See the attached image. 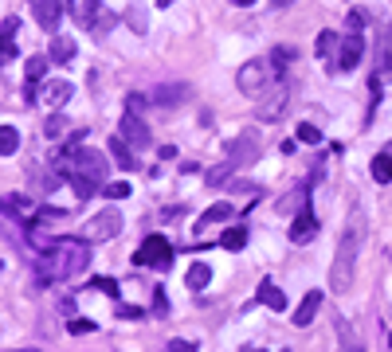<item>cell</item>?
<instances>
[{"label":"cell","instance_id":"obj_1","mask_svg":"<svg viewBox=\"0 0 392 352\" xmlns=\"http://www.w3.org/2000/svg\"><path fill=\"white\" fill-rule=\"evenodd\" d=\"M361 243H365V211H350V223L338 239V254H333V266H330V290L333 293H350L353 274H357V254Z\"/></svg>","mask_w":392,"mask_h":352},{"label":"cell","instance_id":"obj_2","mask_svg":"<svg viewBox=\"0 0 392 352\" xmlns=\"http://www.w3.org/2000/svg\"><path fill=\"white\" fill-rule=\"evenodd\" d=\"M86 262H91V247L75 243V239H59V243H47L43 274L47 278H75L79 270H86Z\"/></svg>","mask_w":392,"mask_h":352},{"label":"cell","instance_id":"obj_3","mask_svg":"<svg viewBox=\"0 0 392 352\" xmlns=\"http://www.w3.org/2000/svg\"><path fill=\"white\" fill-rule=\"evenodd\" d=\"M271 83H282L279 71L271 67V59H251V63H243V67H239V75H236L239 94H248V98H263Z\"/></svg>","mask_w":392,"mask_h":352},{"label":"cell","instance_id":"obj_4","mask_svg":"<svg viewBox=\"0 0 392 352\" xmlns=\"http://www.w3.org/2000/svg\"><path fill=\"white\" fill-rule=\"evenodd\" d=\"M134 262L137 266H154V270L173 266V243L165 239V235H149V239L134 251Z\"/></svg>","mask_w":392,"mask_h":352},{"label":"cell","instance_id":"obj_5","mask_svg":"<svg viewBox=\"0 0 392 352\" xmlns=\"http://www.w3.org/2000/svg\"><path fill=\"white\" fill-rule=\"evenodd\" d=\"M118 231H122V211L106 208V211H98V216L83 227V239H86V243H106V239H114Z\"/></svg>","mask_w":392,"mask_h":352},{"label":"cell","instance_id":"obj_6","mask_svg":"<svg viewBox=\"0 0 392 352\" xmlns=\"http://www.w3.org/2000/svg\"><path fill=\"white\" fill-rule=\"evenodd\" d=\"M71 94H75V86H71L67 78H47V83H40V90H35V102H40L43 110H59Z\"/></svg>","mask_w":392,"mask_h":352},{"label":"cell","instance_id":"obj_7","mask_svg":"<svg viewBox=\"0 0 392 352\" xmlns=\"http://www.w3.org/2000/svg\"><path fill=\"white\" fill-rule=\"evenodd\" d=\"M255 160H259V134L255 129H243L239 141L231 145V165L243 168V165H255Z\"/></svg>","mask_w":392,"mask_h":352},{"label":"cell","instance_id":"obj_8","mask_svg":"<svg viewBox=\"0 0 392 352\" xmlns=\"http://www.w3.org/2000/svg\"><path fill=\"white\" fill-rule=\"evenodd\" d=\"M75 172H86V176H94V180H103V176L110 172V160L98 149H75Z\"/></svg>","mask_w":392,"mask_h":352},{"label":"cell","instance_id":"obj_9","mask_svg":"<svg viewBox=\"0 0 392 352\" xmlns=\"http://www.w3.org/2000/svg\"><path fill=\"white\" fill-rule=\"evenodd\" d=\"M318 239V219H314V211L310 208H302L299 216H294V223H290V243H314Z\"/></svg>","mask_w":392,"mask_h":352},{"label":"cell","instance_id":"obj_10","mask_svg":"<svg viewBox=\"0 0 392 352\" xmlns=\"http://www.w3.org/2000/svg\"><path fill=\"white\" fill-rule=\"evenodd\" d=\"M32 12H35V20H40L43 32H55L59 20H63V4H59V0H32Z\"/></svg>","mask_w":392,"mask_h":352},{"label":"cell","instance_id":"obj_11","mask_svg":"<svg viewBox=\"0 0 392 352\" xmlns=\"http://www.w3.org/2000/svg\"><path fill=\"white\" fill-rule=\"evenodd\" d=\"M361 55H365V40H361V32H350V40L341 43L338 67H341V71H353V67L361 63Z\"/></svg>","mask_w":392,"mask_h":352},{"label":"cell","instance_id":"obj_12","mask_svg":"<svg viewBox=\"0 0 392 352\" xmlns=\"http://www.w3.org/2000/svg\"><path fill=\"white\" fill-rule=\"evenodd\" d=\"M122 137L129 145H149V126L137 114H122Z\"/></svg>","mask_w":392,"mask_h":352},{"label":"cell","instance_id":"obj_13","mask_svg":"<svg viewBox=\"0 0 392 352\" xmlns=\"http://www.w3.org/2000/svg\"><path fill=\"white\" fill-rule=\"evenodd\" d=\"M71 16H75L79 28H86V32H94V20L98 16V0H71Z\"/></svg>","mask_w":392,"mask_h":352},{"label":"cell","instance_id":"obj_14","mask_svg":"<svg viewBox=\"0 0 392 352\" xmlns=\"http://www.w3.org/2000/svg\"><path fill=\"white\" fill-rule=\"evenodd\" d=\"M318 310H322V290H310L306 298H302L299 313H294V325H299V329H306L310 321L318 317Z\"/></svg>","mask_w":392,"mask_h":352},{"label":"cell","instance_id":"obj_15","mask_svg":"<svg viewBox=\"0 0 392 352\" xmlns=\"http://www.w3.org/2000/svg\"><path fill=\"white\" fill-rule=\"evenodd\" d=\"M287 102H290L287 86H279V90H275L271 98L263 102V110H259V117H263V122H279V117L287 114Z\"/></svg>","mask_w":392,"mask_h":352},{"label":"cell","instance_id":"obj_16","mask_svg":"<svg viewBox=\"0 0 392 352\" xmlns=\"http://www.w3.org/2000/svg\"><path fill=\"white\" fill-rule=\"evenodd\" d=\"M188 94H192V90H188V83H165V86H157V90H154V102H157V106H177V102H185L188 98Z\"/></svg>","mask_w":392,"mask_h":352},{"label":"cell","instance_id":"obj_17","mask_svg":"<svg viewBox=\"0 0 392 352\" xmlns=\"http://www.w3.org/2000/svg\"><path fill=\"white\" fill-rule=\"evenodd\" d=\"M16 28H20L16 16H8L4 24H0V55H4V59L16 55Z\"/></svg>","mask_w":392,"mask_h":352},{"label":"cell","instance_id":"obj_18","mask_svg":"<svg viewBox=\"0 0 392 352\" xmlns=\"http://www.w3.org/2000/svg\"><path fill=\"white\" fill-rule=\"evenodd\" d=\"M259 302L267 305V310H275V313H282L287 310V293L279 290V286H271V282H263L259 286Z\"/></svg>","mask_w":392,"mask_h":352},{"label":"cell","instance_id":"obj_19","mask_svg":"<svg viewBox=\"0 0 392 352\" xmlns=\"http://www.w3.org/2000/svg\"><path fill=\"white\" fill-rule=\"evenodd\" d=\"M208 282H212V266H208V262H192L188 274H185V286L188 290H204Z\"/></svg>","mask_w":392,"mask_h":352},{"label":"cell","instance_id":"obj_20","mask_svg":"<svg viewBox=\"0 0 392 352\" xmlns=\"http://www.w3.org/2000/svg\"><path fill=\"white\" fill-rule=\"evenodd\" d=\"M126 145H129V141H126L122 134H118V137H110V157H114V165H118V168H134V165H137L134 153H129Z\"/></svg>","mask_w":392,"mask_h":352},{"label":"cell","instance_id":"obj_21","mask_svg":"<svg viewBox=\"0 0 392 352\" xmlns=\"http://www.w3.org/2000/svg\"><path fill=\"white\" fill-rule=\"evenodd\" d=\"M71 188H75L79 200H91V196L98 192V180H94V176H86V172H71Z\"/></svg>","mask_w":392,"mask_h":352},{"label":"cell","instance_id":"obj_22","mask_svg":"<svg viewBox=\"0 0 392 352\" xmlns=\"http://www.w3.org/2000/svg\"><path fill=\"white\" fill-rule=\"evenodd\" d=\"M373 180H376V184H388V180H392V149L373 157Z\"/></svg>","mask_w":392,"mask_h":352},{"label":"cell","instance_id":"obj_23","mask_svg":"<svg viewBox=\"0 0 392 352\" xmlns=\"http://www.w3.org/2000/svg\"><path fill=\"white\" fill-rule=\"evenodd\" d=\"M231 216H236V204H216V208H208L204 216H200V223H196V227L204 231L208 223H220V219H231Z\"/></svg>","mask_w":392,"mask_h":352},{"label":"cell","instance_id":"obj_24","mask_svg":"<svg viewBox=\"0 0 392 352\" xmlns=\"http://www.w3.org/2000/svg\"><path fill=\"white\" fill-rule=\"evenodd\" d=\"M28 208H32V204H28V196H0V211H4V216H28Z\"/></svg>","mask_w":392,"mask_h":352},{"label":"cell","instance_id":"obj_25","mask_svg":"<svg viewBox=\"0 0 392 352\" xmlns=\"http://www.w3.org/2000/svg\"><path fill=\"white\" fill-rule=\"evenodd\" d=\"M220 247L224 251H243V247H248V227H231V231H224Z\"/></svg>","mask_w":392,"mask_h":352},{"label":"cell","instance_id":"obj_26","mask_svg":"<svg viewBox=\"0 0 392 352\" xmlns=\"http://www.w3.org/2000/svg\"><path fill=\"white\" fill-rule=\"evenodd\" d=\"M20 149V134L16 126H0V157H12Z\"/></svg>","mask_w":392,"mask_h":352},{"label":"cell","instance_id":"obj_27","mask_svg":"<svg viewBox=\"0 0 392 352\" xmlns=\"http://www.w3.org/2000/svg\"><path fill=\"white\" fill-rule=\"evenodd\" d=\"M75 59V43L67 40V35H59V40L52 43V63H71Z\"/></svg>","mask_w":392,"mask_h":352},{"label":"cell","instance_id":"obj_28","mask_svg":"<svg viewBox=\"0 0 392 352\" xmlns=\"http://www.w3.org/2000/svg\"><path fill=\"white\" fill-rule=\"evenodd\" d=\"M231 168H236L231 160H228V165L208 168V172H204V184H208V188H224V184H228V172H231Z\"/></svg>","mask_w":392,"mask_h":352},{"label":"cell","instance_id":"obj_29","mask_svg":"<svg viewBox=\"0 0 392 352\" xmlns=\"http://www.w3.org/2000/svg\"><path fill=\"white\" fill-rule=\"evenodd\" d=\"M381 71H392V24L381 32Z\"/></svg>","mask_w":392,"mask_h":352},{"label":"cell","instance_id":"obj_30","mask_svg":"<svg viewBox=\"0 0 392 352\" xmlns=\"http://www.w3.org/2000/svg\"><path fill=\"white\" fill-rule=\"evenodd\" d=\"M43 71H47V59H43V55H35V59H28V63H24V75H28V83H40V78H43Z\"/></svg>","mask_w":392,"mask_h":352},{"label":"cell","instance_id":"obj_31","mask_svg":"<svg viewBox=\"0 0 392 352\" xmlns=\"http://www.w3.org/2000/svg\"><path fill=\"white\" fill-rule=\"evenodd\" d=\"M333 51H338V35H333V32H318V55L330 59Z\"/></svg>","mask_w":392,"mask_h":352},{"label":"cell","instance_id":"obj_32","mask_svg":"<svg viewBox=\"0 0 392 352\" xmlns=\"http://www.w3.org/2000/svg\"><path fill=\"white\" fill-rule=\"evenodd\" d=\"M94 290L110 293V302H118V298H122V290H118V282H114V278H94Z\"/></svg>","mask_w":392,"mask_h":352},{"label":"cell","instance_id":"obj_33","mask_svg":"<svg viewBox=\"0 0 392 352\" xmlns=\"http://www.w3.org/2000/svg\"><path fill=\"white\" fill-rule=\"evenodd\" d=\"M67 333H75V336L94 333V321H86V317H71V321H67Z\"/></svg>","mask_w":392,"mask_h":352},{"label":"cell","instance_id":"obj_34","mask_svg":"<svg viewBox=\"0 0 392 352\" xmlns=\"http://www.w3.org/2000/svg\"><path fill=\"white\" fill-rule=\"evenodd\" d=\"M299 141H306V145H318V141H322V134H318V126H310V122H302V126H299Z\"/></svg>","mask_w":392,"mask_h":352},{"label":"cell","instance_id":"obj_35","mask_svg":"<svg viewBox=\"0 0 392 352\" xmlns=\"http://www.w3.org/2000/svg\"><path fill=\"white\" fill-rule=\"evenodd\" d=\"M106 196H110V200H126L129 184H126V180H114V184H106Z\"/></svg>","mask_w":392,"mask_h":352},{"label":"cell","instance_id":"obj_36","mask_svg":"<svg viewBox=\"0 0 392 352\" xmlns=\"http://www.w3.org/2000/svg\"><path fill=\"white\" fill-rule=\"evenodd\" d=\"M345 28H350V32H361V28H365V12L353 8L350 16H345Z\"/></svg>","mask_w":392,"mask_h":352},{"label":"cell","instance_id":"obj_37","mask_svg":"<svg viewBox=\"0 0 392 352\" xmlns=\"http://www.w3.org/2000/svg\"><path fill=\"white\" fill-rule=\"evenodd\" d=\"M169 352H196V341H169Z\"/></svg>","mask_w":392,"mask_h":352},{"label":"cell","instance_id":"obj_38","mask_svg":"<svg viewBox=\"0 0 392 352\" xmlns=\"http://www.w3.org/2000/svg\"><path fill=\"white\" fill-rule=\"evenodd\" d=\"M154 302H157V305H154V313H157V317H165V313H169V305H165V293H161V290L154 293Z\"/></svg>","mask_w":392,"mask_h":352},{"label":"cell","instance_id":"obj_39","mask_svg":"<svg viewBox=\"0 0 392 352\" xmlns=\"http://www.w3.org/2000/svg\"><path fill=\"white\" fill-rule=\"evenodd\" d=\"M126 106H129V114H137V110H145V98H142V94H129Z\"/></svg>","mask_w":392,"mask_h":352},{"label":"cell","instance_id":"obj_40","mask_svg":"<svg viewBox=\"0 0 392 352\" xmlns=\"http://www.w3.org/2000/svg\"><path fill=\"white\" fill-rule=\"evenodd\" d=\"M59 129H63V117H59V114H55V117H52V122H47V137H55V134H59Z\"/></svg>","mask_w":392,"mask_h":352},{"label":"cell","instance_id":"obj_41","mask_svg":"<svg viewBox=\"0 0 392 352\" xmlns=\"http://www.w3.org/2000/svg\"><path fill=\"white\" fill-rule=\"evenodd\" d=\"M118 313H122V317H126V321H134V317H142V310H134V305H122V310H118Z\"/></svg>","mask_w":392,"mask_h":352},{"label":"cell","instance_id":"obj_42","mask_svg":"<svg viewBox=\"0 0 392 352\" xmlns=\"http://www.w3.org/2000/svg\"><path fill=\"white\" fill-rule=\"evenodd\" d=\"M231 4H239V8H251V4H255V0H231Z\"/></svg>","mask_w":392,"mask_h":352},{"label":"cell","instance_id":"obj_43","mask_svg":"<svg viewBox=\"0 0 392 352\" xmlns=\"http://www.w3.org/2000/svg\"><path fill=\"white\" fill-rule=\"evenodd\" d=\"M275 8H287V4H294V0H271Z\"/></svg>","mask_w":392,"mask_h":352},{"label":"cell","instance_id":"obj_44","mask_svg":"<svg viewBox=\"0 0 392 352\" xmlns=\"http://www.w3.org/2000/svg\"><path fill=\"white\" fill-rule=\"evenodd\" d=\"M16 352H40V348H16Z\"/></svg>","mask_w":392,"mask_h":352},{"label":"cell","instance_id":"obj_45","mask_svg":"<svg viewBox=\"0 0 392 352\" xmlns=\"http://www.w3.org/2000/svg\"><path fill=\"white\" fill-rule=\"evenodd\" d=\"M157 4H161V8H165V4H169V0H157Z\"/></svg>","mask_w":392,"mask_h":352},{"label":"cell","instance_id":"obj_46","mask_svg":"<svg viewBox=\"0 0 392 352\" xmlns=\"http://www.w3.org/2000/svg\"><path fill=\"white\" fill-rule=\"evenodd\" d=\"M388 348H392V333H388Z\"/></svg>","mask_w":392,"mask_h":352}]
</instances>
